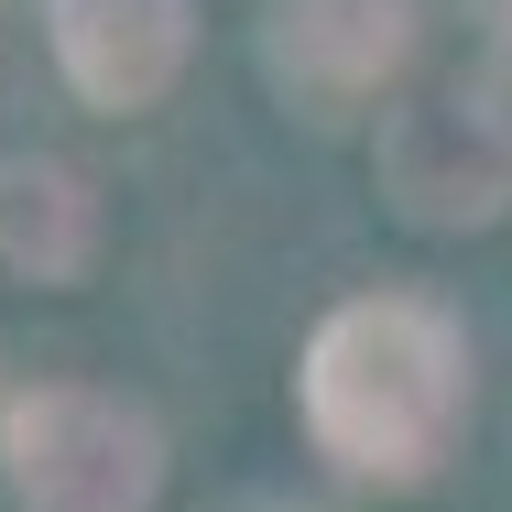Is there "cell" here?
I'll use <instances>...</instances> for the list:
<instances>
[{
  "mask_svg": "<svg viewBox=\"0 0 512 512\" xmlns=\"http://www.w3.org/2000/svg\"><path fill=\"white\" fill-rule=\"evenodd\" d=\"M306 436L371 491H425L469 425V338L414 295H360L306 338Z\"/></svg>",
  "mask_w": 512,
  "mask_h": 512,
  "instance_id": "obj_1",
  "label": "cell"
},
{
  "mask_svg": "<svg viewBox=\"0 0 512 512\" xmlns=\"http://www.w3.org/2000/svg\"><path fill=\"white\" fill-rule=\"evenodd\" d=\"M382 207L425 240H469L512 218V88L502 77H436L404 109H382Z\"/></svg>",
  "mask_w": 512,
  "mask_h": 512,
  "instance_id": "obj_2",
  "label": "cell"
},
{
  "mask_svg": "<svg viewBox=\"0 0 512 512\" xmlns=\"http://www.w3.org/2000/svg\"><path fill=\"white\" fill-rule=\"evenodd\" d=\"M11 502L22 512H153L164 502V436L153 414L99 382H44L0 425Z\"/></svg>",
  "mask_w": 512,
  "mask_h": 512,
  "instance_id": "obj_3",
  "label": "cell"
},
{
  "mask_svg": "<svg viewBox=\"0 0 512 512\" xmlns=\"http://www.w3.org/2000/svg\"><path fill=\"white\" fill-rule=\"evenodd\" d=\"M414 55V0H273L262 22V77L306 120L371 109Z\"/></svg>",
  "mask_w": 512,
  "mask_h": 512,
  "instance_id": "obj_4",
  "label": "cell"
},
{
  "mask_svg": "<svg viewBox=\"0 0 512 512\" xmlns=\"http://www.w3.org/2000/svg\"><path fill=\"white\" fill-rule=\"evenodd\" d=\"M44 22H55V66L99 109H153L197 44L186 0H44Z\"/></svg>",
  "mask_w": 512,
  "mask_h": 512,
  "instance_id": "obj_5",
  "label": "cell"
},
{
  "mask_svg": "<svg viewBox=\"0 0 512 512\" xmlns=\"http://www.w3.org/2000/svg\"><path fill=\"white\" fill-rule=\"evenodd\" d=\"M99 262V197L88 175H66L55 153H11L0 164V273L22 284H88Z\"/></svg>",
  "mask_w": 512,
  "mask_h": 512,
  "instance_id": "obj_6",
  "label": "cell"
}]
</instances>
